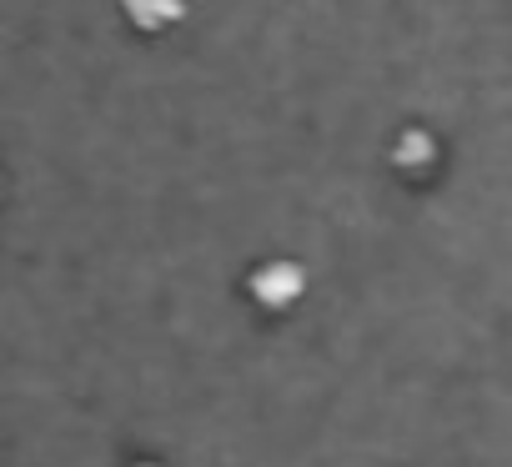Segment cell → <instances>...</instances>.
<instances>
[{"label":"cell","instance_id":"1","mask_svg":"<svg viewBox=\"0 0 512 467\" xmlns=\"http://www.w3.org/2000/svg\"><path fill=\"white\" fill-rule=\"evenodd\" d=\"M246 292H251V302L262 312H292L302 302V292H307V272L292 257H272L262 267H251Z\"/></svg>","mask_w":512,"mask_h":467},{"label":"cell","instance_id":"2","mask_svg":"<svg viewBox=\"0 0 512 467\" xmlns=\"http://www.w3.org/2000/svg\"><path fill=\"white\" fill-rule=\"evenodd\" d=\"M121 16L141 36H161V31H171V26L186 21V0H121Z\"/></svg>","mask_w":512,"mask_h":467},{"label":"cell","instance_id":"3","mask_svg":"<svg viewBox=\"0 0 512 467\" xmlns=\"http://www.w3.org/2000/svg\"><path fill=\"white\" fill-rule=\"evenodd\" d=\"M432 161H437V141H432V131H422V126H402L397 141H392V166L407 171V176H422V171H432Z\"/></svg>","mask_w":512,"mask_h":467},{"label":"cell","instance_id":"4","mask_svg":"<svg viewBox=\"0 0 512 467\" xmlns=\"http://www.w3.org/2000/svg\"><path fill=\"white\" fill-rule=\"evenodd\" d=\"M136 467H161V462H136Z\"/></svg>","mask_w":512,"mask_h":467}]
</instances>
